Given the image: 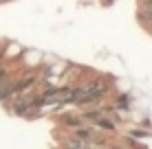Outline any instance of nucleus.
<instances>
[{
	"label": "nucleus",
	"instance_id": "obj_1",
	"mask_svg": "<svg viewBox=\"0 0 152 149\" xmlns=\"http://www.w3.org/2000/svg\"><path fill=\"white\" fill-rule=\"evenodd\" d=\"M31 101H33V99H18V103H15L13 112H15V114H24V112L31 107Z\"/></svg>",
	"mask_w": 152,
	"mask_h": 149
},
{
	"label": "nucleus",
	"instance_id": "obj_2",
	"mask_svg": "<svg viewBox=\"0 0 152 149\" xmlns=\"http://www.w3.org/2000/svg\"><path fill=\"white\" fill-rule=\"evenodd\" d=\"M95 123H97V127H102V130H108V132L115 130V123H113L110 119H106V116H99Z\"/></svg>",
	"mask_w": 152,
	"mask_h": 149
},
{
	"label": "nucleus",
	"instance_id": "obj_3",
	"mask_svg": "<svg viewBox=\"0 0 152 149\" xmlns=\"http://www.w3.org/2000/svg\"><path fill=\"white\" fill-rule=\"evenodd\" d=\"M75 136L80 138V140H93V130H88V127H80V130L75 132Z\"/></svg>",
	"mask_w": 152,
	"mask_h": 149
},
{
	"label": "nucleus",
	"instance_id": "obj_4",
	"mask_svg": "<svg viewBox=\"0 0 152 149\" xmlns=\"http://www.w3.org/2000/svg\"><path fill=\"white\" fill-rule=\"evenodd\" d=\"M139 20H141V22H148V24H152V11H150V9H141Z\"/></svg>",
	"mask_w": 152,
	"mask_h": 149
},
{
	"label": "nucleus",
	"instance_id": "obj_5",
	"mask_svg": "<svg viewBox=\"0 0 152 149\" xmlns=\"http://www.w3.org/2000/svg\"><path fill=\"white\" fill-rule=\"evenodd\" d=\"M66 145H69V149H86L84 140H80V138H75V140H69Z\"/></svg>",
	"mask_w": 152,
	"mask_h": 149
},
{
	"label": "nucleus",
	"instance_id": "obj_6",
	"mask_svg": "<svg viewBox=\"0 0 152 149\" xmlns=\"http://www.w3.org/2000/svg\"><path fill=\"white\" fill-rule=\"evenodd\" d=\"M84 116H86L88 121H93V123H95V121L99 119V116H104V112H102V110H93V112H86Z\"/></svg>",
	"mask_w": 152,
	"mask_h": 149
},
{
	"label": "nucleus",
	"instance_id": "obj_7",
	"mask_svg": "<svg viewBox=\"0 0 152 149\" xmlns=\"http://www.w3.org/2000/svg\"><path fill=\"white\" fill-rule=\"evenodd\" d=\"M7 77H9L7 70H0V86H2V83H7Z\"/></svg>",
	"mask_w": 152,
	"mask_h": 149
},
{
	"label": "nucleus",
	"instance_id": "obj_8",
	"mask_svg": "<svg viewBox=\"0 0 152 149\" xmlns=\"http://www.w3.org/2000/svg\"><path fill=\"white\" fill-rule=\"evenodd\" d=\"M66 123H69V125H80V119H75V116H69V119H66Z\"/></svg>",
	"mask_w": 152,
	"mask_h": 149
},
{
	"label": "nucleus",
	"instance_id": "obj_9",
	"mask_svg": "<svg viewBox=\"0 0 152 149\" xmlns=\"http://www.w3.org/2000/svg\"><path fill=\"white\" fill-rule=\"evenodd\" d=\"M143 9H150V11H152V0H145V4H143Z\"/></svg>",
	"mask_w": 152,
	"mask_h": 149
},
{
	"label": "nucleus",
	"instance_id": "obj_10",
	"mask_svg": "<svg viewBox=\"0 0 152 149\" xmlns=\"http://www.w3.org/2000/svg\"><path fill=\"white\" fill-rule=\"evenodd\" d=\"M150 29H152V24H150Z\"/></svg>",
	"mask_w": 152,
	"mask_h": 149
}]
</instances>
